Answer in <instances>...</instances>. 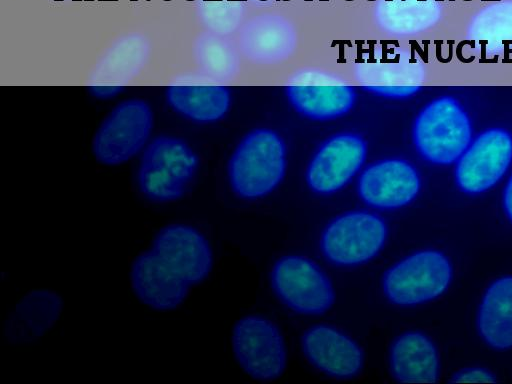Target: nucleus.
Instances as JSON below:
<instances>
[{"mask_svg": "<svg viewBox=\"0 0 512 384\" xmlns=\"http://www.w3.org/2000/svg\"><path fill=\"white\" fill-rule=\"evenodd\" d=\"M214 253L195 225L175 221L162 225L149 245L132 260L129 283L135 298L157 312L181 307L193 287L210 276Z\"/></svg>", "mask_w": 512, "mask_h": 384, "instance_id": "nucleus-1", "label": "nucleus"}, {"mask_svg": "<svg viewBox=\"0 0 512 384\" xmlns=\"http://www.w3.org/2000/svg\"><path fill=\"white\" fill-rule=\"evenodd\" d=\"M200 158L182 138L159 135L145 146L136 172V184L143 199L154 205L182 200L192 188Z\"/></svg>", "mask_w": 512, "mask_h": 384, "instance_id": "nucleus-2", "label": "nucleus"}, {"mask_svg": "<svg viewBox=\"0 0 512 384\" xmlns=\"http://www.w3.org/2000/svg\"><path fill=\"white\" fill-rule=\"evenodd\" d=\"M286 167L285 145L270 129H257L238 144L228 163L232 191L244 199L263 197L283 179Z\"/></svg>", "mask_w": 512, "mask_h": 384, "instance_id": "nucleus-3", "label": "nucleus"}, {"mask_svg": "<svg viewBox=\"0 0 512 384\" xmlns=\"http://www.w3.org/2000/svg\"><path fill=\"white\" fill-rule=\"evenodd\" d=\"M469 117L452 97L433 100L419 113L413 126V141L429 162L446 165L458 160L471 143Z\"/></svg>", "mask_w": 512, "mask_h": 384, "instance_id": "nucleus-4", "label": "nucleus"}, {"mask_svg": "<svg viewBox=\"0 0 512 384\" xmlns=\"http://www.w3.org/2000/svg\"><path fill=\"white\" fill-rule=\"evenodd\" d=\"M153 127V112L142 99L117 104L106 116L92 140V153L101 164L116 166L144 149Z\"/></svg>", "mask_w": 512, "mask_h": 384, "instance_id": "nucleus-5", "label": "nucleus"}, {"mask_svg": "<svg viewBox=\"0 0 512 384\" xmlns=\"http://www.w3.org/2000/svg\"><path fill=\"white\" fill-rule=\"evenodd\" d=\"M451 278L452 267L443 253L422 250L387 269L383 275L382 288L392 303L412 306L441 295Z\"/></svg>", "mask_w": 512, "mask_h": 384, "instance_id": "nucleus-6", "label": "nucleus"}, {"mask_svg": "<svg viewBox=\"0 0 512 384\" xmlns=\"http://www.w3.org/2000/svg\"><path fill=\"white\" fill-rule=\"evenodd\" d=\"M231 345L242 370L259 381L279 378L286 369L287 351L283 335L269 319L247 315L233 326Z\"/></svg>", "mask_w": 512, "mask_h": 384, "instance_id": "nucleus-7", "label": "nucleus"}, {"mask_svg": "<svg viewBox=\"0 0 512 384\" xmlns=\"http://www.w3.org/2000/svg\"><path fill=\"white\" fill-rule=\"evenodd\" d=\"M271 284L278 298L300 314H323L335 301L329 277L304 256L286 255L278 259L271 271Z\"/></svg>", "mask_w": 512, "mask_h": 384, "instance_id": "nucleus-8", "label": "nucleus"}, {"mask_svg": "<svg viewBox=\"0 0 512 384\" xmlns=\"http://www.w3.org/2000/svg\"><path fill=\"white\" fill-rule=\"evenodd\" d=\"M387 238L384 220L375 214L352 211L338 216L325 228L321 249L333 263L354 266L369 261Z\"/></svg>", "mask_w": 512, "mask_h": 384, "instance_id": "nucleus-9", "label": "nucleus"}, {"mask_svg": "<svg viewBox=\"0 0 512 384\" xmlns=\"http://www.w3.org/2000/svg\"><path fill=\"white\" fill-rule=\"evenodd\" d=\"M354 76L364 89L389 98L416 93L424 81V67L411 52L397 47H379L360 58Z\"/></svg>", "mask_w": 512, "mask_h": 384, "instance_id": "nucleus-10", "label": "nucleus"}, {"mask_svg": "<svg viewBox=\"0 0 512 384\" xmlns=\"http://www.w3.org/2000/svg\"><path fill=\"white\" fill-rule=\"evenodd\" d=\"M286 95L300 114L314 120H331L351 110L356 100L352 85L333 72L305 68L292 74Z\"/></svg>", "mask_w": 512, "mask_h": 384, "instance_id": "nucleus-11", "label": "nucleus"}, {"mask_svg": "<svg viewBox=\"0 0 512 384\" xmlns=\"http://www.w3.org/2000/svg\"><path fill=\"white\" fill-rule=\"evenodd\" d=\"M511 160V135L502 129L487 130L458 159L457 184L466 193L484 192L501 179Z\"/></svg>", "mask_w": 512, "mask_h": 384, "instance_id": "nucleus-12", "label": "nucleus"}, {"mask_svg": "<svg viewBox=\"0 0 512 384\" xmlns=\"http://www.w3.org/2000/svg\"><path fill=\"white\" fill-rule=\"evenodd\" d=\"M367 155L365 140L354 133L330 137L312 158L306 173L316 193L331 194L344 187L360 169Z\"/></svg>", "mask_w": 512, "mask_h": 384, "instance_id": "nucleus-13", "label": "nucleus"}, {"mask_svg": "<svg viewBox=\"0 0 512 384\" xmlns=\"http://www.w3.org/2000/svg\"><path fill=\"white\" fill-rule=\"evenodd\" d=\"M298 37L294 25L285 16L276 13L255 15L238 30L237 47L249 62L275 65L289 59L297 48Z\"/></svg>", "mask_w": 512, "mask_h": 384, "instance_id": "nucleus-14", "label": "nucleus"}, {"mask_svg": "<svg viewBox=\"0 0 512 384\" xmlns=\"http://www.w3.org/2000/svg\"><path fill=\"white\" fill-rule=\"evenodd\" d=\"M307 360L329 377L347 380L360 374L364 352L351 337L326 324L308 328L301 339Z\"/></svg>", "mask_w": 512, "mask_h": 384, "instance_id": "nucleus-15", "label": "nucleus"}, {"mask_svg": "<svg viewBox=\"0 0 512 384\" xmlns=\"http://www.w3.org/2000/svg\"><path fill=\"white\" fill-rule=\"evenodd\" d=\"M166 100L182 117L197 123H212L227 113L231 97L224 83L197 71L172 80Z\"/></svg>", "mask_w": 512, "mask_h": 384, "instance_id": "nucleus-16", "label": "nucleus"}, {"mask_svg": "<svg viewBox=\"0 0 512 384\" xmlns=\"http://www.w3.org/2000/svg\"><path fill=\"white\" fill-rule=\"evenodd\" d=\"M150 55L148 39L139 33L121 36L106 50L89 77V89L97 97L118 94L144 68Z\"/></svg>", "mask_w": 512, "mask_h": 384, "instance_id": "nucleus-17", "label": "nucleus"}, {"mask_svg": "<svg viewBox=\"0 0 512 384\" xmlns=\"http://www.w3.org/2000/svg\"><path fill=\"white\" fill-rule=\"evenodd\" d=\"M419 189L418 173L401 159H386L368 166L358 181L361 199L381 209L407 205L417 196Z\"/></svg>", "mask_w": 512, "mask_h": 384, "instance_id": "nucleus-18", "label": "nucleus"}, {"mask_svg": "<svg viewBox=\"0 0 512 384\" xmlns=\"http://www.w3.org/2000/svg\"><path fill=\"white\" fill-rule=\"evenodd\" d=\"M389 366L394 379L401 383H435L439 378L437 349L426 335L417 331L405 332L393 341Z\"/></svg>", "mask_w": 512, "mask_h": 384, "instance_id": "nucleus-19", "label": "nucleus"}, {"mask_svg": "<svg viewBox=\"0 0 512 384\" xmlns=\"http://www.w3.org/2000/svg\"><path fill=\"white\" fill-rule=\"evenodd\" d=\"M438 0H378L374 20L378 28L391 36H411L435 25L440 19Z\"/></svg>", "mask_w": 512, "mask_h": 384, "instance_id": "nucleus-20", "label": "nucleus"}, {"mask_svg": "<svg viewBox=\"0 0 512 384\" xmlns=\"http://www.w3.org/2000/svg\"><path fill=\"white\" fill-rule=\"evenodd\" d=\"M482 338L492 347H512V276L494 281L486 290L477 319Z\"/></svg>", "mask_w": 512, "mask_h": 384, "instance_id": "nucleus-21", "label": "nucleus"}, {"mask_svg": "<svg viewBox=\"0 0 512 384\" xmlns=\"http://www.w3.org/2000/svg\"><path fill=\"white\" fill-rule=\"evenodd\" d=\"M198 71L222 83L236 77L240 70V52L228 36L205 30L193 45Z\"/></svg>", "mask_w": 512, "mask_h": 384, "instance_id": "nucleus-22", "label": "nucleus"}, {"mask_svg": "<svg viewBox=\"0 0 512 384\" xmlns=\"http://www.w3.org/2000/svg\"><path fill=\"white\" fill-rule=\"evenodd\" d=\"M468 38L483 49L498 50L512 42V1H500L481 9L472 19Z\"/></svg>", "mask_w": 512, "mask_h": 384, "instance_id": "nucleus-23", "label": "nucleus"}, {"mask_svg": "<svg viewBox=\"0 0 512 384\" xmlns=\"http://www.w3.org/2000/svg\"><path fill=\"white\" fill-rule=\"evenodd\" d=\"M197 15L207 31L229 36L243 24L241 0H197Z\"/></svg>", "mask_w": 512, "mask_h": 384, "instance_id": "nucleus-24", "label": "nucleus"}, {"mask_svg": "<svg viewBox=\"0 0 512 384\" xmlns=\"http://www.w3.org/2000/svg\"><path fill=\"white\" fill-rule=\"evenodd\" d=\"M450 382L453 383H494V374L483 368L471 367L456 372Z\"/></svg>", "mask_w": 512, "mask_h": 384, "instance_id": "nucleus-25", "label": "nucleus"}, {"mask_svg": "<svg viewBox=\"0 0 512 384\" xmlns=\"http://www.w3.org/2000/svg\"><path fill=\"white\" fill-rule=\"evenodd\" d=\"M503 203L505 211L509 219L512 221V176L509 178L504 190Z\"/></svg>", "mask_w": 512, "mask_h": 384, "instance_id": "nucleus-26", "label": "nucleus"}, {"mask_svg": "<svg viewBox=\"0 0 512 384\" xmlns=\"http://www.w3.org/2000/svg\"><path fill=\"white\" fill-rule=\"evenodd\" d=\"M251 1H254L256 3H268L271 0H251Z\"/></svg>", "mask_w": 512, "mask_h": 384, "instance_id": "nucleus-27", "label": "nucleus"}]
</instances>
